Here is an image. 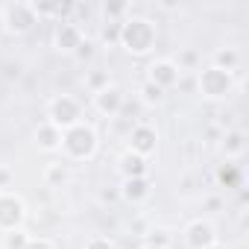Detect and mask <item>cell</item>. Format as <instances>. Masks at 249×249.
Listing matches in <instances>:
<instances>
[{"instance_id":"e0dca14e","label":"cell","mask_w":249,"mask_h":249,"mask_svg":"<svg viewBox=\"0 0 249 249\" xmlns=\"http://www.w3.org/2000/svg\"><path fill=\"white\" fill-rule=\"evenodd\" d=\"M226 150H229V153H240V150H243V135H240V132H231V135L226 138Z\"/></svg>"},{"instance_id":"83f0119b","label":"cell","mask_w":249,"mask_h":249,"mask_svg":"<svg viewBox=\"0 0 249 249\" xmlns=\"http://www.w3.org/2000/svg\"><path fill=\"white\" fill-rule=\"evenodd\" d=\"M208 249H223V246H208Z\"/></svg>"},{"instance_id":"484cf974","label":"cell","mask_w":249,"mask_h":249,"mask_svg":"<svg viewBox=\"0 0 249 249\" xmlns=\"http://www.w3.org/2000/svg\"><path fill=\"white\" fill-rule=\"evenodd\" d=\"M88 249H111V246H108L106 240H91V243H88Z\"/></svg>"},{"instance_id":"7a4b0ae2","label":"cell","mask_w":249,"mask_h":249,"mask_svg":"<svg viewBox=\"0 0 249 249\" xmlns=\"http://www.w3.org/2000/svg\"><path fill=\"white\" fill-rule=\"evenodd\" d=\"M94 147H97V138H94V132H91L88 126H71V129H68V135H65V150H68L71 156L85 159V156L94 153Z\"/></svg>"},{"instance_id":"d4e9b609","label":"cell","mask_w":249,"mask_h":249,"mask_svg":"<svg viewBox=\"0 0 249 249\" xmlns=\"http://www.w3.org/2000/svg\"><path fill=\"white\" fill-rule=\"evenodd\" d=\"M123 12V3H106V15H120Z\"/></svg>"},{"instance_id":"277c9868","label":"cell","mask_w":249,"mask_h":249,"mask_svg":"<svg viewBox=\"0 0 249 249\" xmlns=\"http://www.w3.org/2000/svg\"><path fill=\"white\" fill-rule=\"evenodd\" d=\"M76 117H79V106L71 97H59L53 103V123L56 126H73Z\"/></svg>"},{"instance_id":"4fadbf2b","label":"cell","mask_w":249,"mask_h":249,"mask_svg":"<svg viewBox=\"0 0 249 249\" xmlns=\"http://www.w3.org/2000/svg\"><path fill=\"white\" fill-rule=\"evenodd\" d=\"M217 179H220V185H226V188H237V185H240V170H237L234 164H223V167L217 170Z\"/></svg>"},{"instance_id":"9c48e42d","label":"cell","mask_w":249,"mask_h":249,"mask_svg":"<svg viewBox=\"0 0 249 249\" xmlns=\"http://www.w3.org/2000/svg\"><path fill=\"white\" fill-rule=\"evenodd\" d=\"M150 71H153V85H159V88L176 82V68H173L170 62H159V65H153Z\"/></svg>"},{"instance_id":"52a82bcc","label":"cell","mask_w":249,"mask_h":249,"mask_svg":"<svg viewBox=\"0 0 249 249\" xmlns=\"http://www.w3.org/2000/svg\"><path fill=\"white\" fill-rule=\"evenodd\" d=\"M6 21H9L12 30L24 33V30H30V24H33V9L24 6V3H15V6H9V12H6Z\"/></svg>"},{"instance_id":"ffe728a7","label":"cell","mask_w":249,"mask_h":249,"mask_svg":"<svg viewBox=\"0 0 249 249\" xmlns=\"http://www.w3.org/2000/svg\"><path fill=\"white\" fill-rule=\"evenodd\" d=\"M144 100H150V103L161 100V88H159V85H153V82H147V85H144Z\"/></svg>"},{"instance_id":"6da1fadb","label":"cell","mask_w":249,"mask_h":249,"mask_svg":"<svg viewBox=\"0 0 249 249\" xmlns=\"http://www.w3.org/2000/svg\"><path fill=\"white\" fill-rule=\"evenodd\" d=\"M153 38H156V33H153L150 21H144V18H132V21H126V24L120 27V41L126 44L129 50H135V53L150 50Z\"/></svg>"},{"instance_id":"44dd1931","label":"cell","mask_w":249,"mask_h":249,"mask_svg":"<svg viewBox=\"0 0 249 249\" xmlns=\"http://www.w3.org/2000/svg\"><path fill=\"white\" fill-rule=\"evenodd\" d=\"M47 179H50V182H65V179H68V173H65L62 167H50V173H47Z\"/></svg>"},{"instance_id":"ba28073f","label":"cell","mask_w":249,"mask_h":249,"mask_svg":"<svg viewBox=\"0 0 249 249\" xmlns=\"http://www.w3.org/2000/svg\"><path fill=\"white\" fill-rule=\"evenodd\" d=\"M120 103H123V94H120L117 88H103V91L97 94V108L106 111V114H114V111L120 108Z\"/></svg>"},{"instance_id":"f1b7e54d","label":"cell","mask_w":249,"mask_h":249,"mask_svg":"<svg viewBox=\"0 0 249 249\" xmlns=\"http://www.w3.org/2000/svg\"><path fill=\"white\" fill-rule=\"evenodd\" d=\"M144 249H159V246H144Z\"/></svg>"},{"instance_id":"5bb4252c","label":"cell","mask_w":249,"mask_h":249,"mask_svg":"<svg viewBox=\"0 0 249 249\" xmlns=\"http://www.w3.org/2000/svg\"><path fill=\"white\" fill-rule=\"evenodd\" d=\"M123 194H126V199H144L147 196V182L144 179H129Z\"/></svg>"},{"instance_id":"7c38bea8","label":"cell","mask_w":249,"mask_h":249,"mask_svg":"<svg viewBox=\"0 0 249 249\" xmlns=\"http://www.w3.org/2000/svg\"><path fill=\"white\" fill-rule=\"evenodd\" d=\"M123 170H126L132 179H144V170H147V164H144V159L141 156H123Z\"/></svg>"},{"instance_id":"cb8c5ba5","label":"cell","mask_w":249,"mask_h":249,"mask_svg":"<svg viewBox=\"0 0 249 249\" xmlns=\"http://www.w3.org/2000/svg\"><path fill=\"white\" fill-rule=\"evenodd\" d=\"M76 56H79V59H88V56H91V44H88V41H85V44L79 41V47H76Z\"/></svg>"},{"instance_id":"30bf717a","label":"cell","mask_w":249,"mask_h":249,"mask_svg":"<svg viewBox=\"0 0 249 249\" xmlns=\"http://www.w3.org/2000/svg\"><path fill=\"white\" fill-rule=\"evenodd\" d=\"M132 147H135L138 153H150V150H156V132H153L150 126H138V129L132 132Z\"/></svg>"},{"instance_id":"9a60e30c","label":"cell","mask_w":249,"mask_h":249,"mask_svg":"<svg viewBox=\"0 0 249 249\" xmlns=\"http://www.w3.org/2000/svg\"><path fill=\"white\" fill-rule=\"evenodd\" d=\"M38 144H41L44 150H53V147L59 144V135H56V129H53V126H41V129H38Z\"/></svg>"},{"instance_id":"5b68a950","label":"cell","mask_w":249,"mask_h":249,"mask_svg":"<svg viewBox=\"0 0 249 249\" xmlns=\"http://www.w3.org/2000/svg\"><path fill=\"white\" fill-rule=\"evenodd\" d=\"M24 220V205L15 196H0V226L15 229Z\"/></svg>"},{"instance_id":"603a6c76","label":"cell","mask_w":249,"mask_h":249,"mask_svg":"<svg viewBox=\"0 0 249 249\" xmlns=\"http://www.w3.org/2000/svg\"><path fill=\"white\" fill-rule=\"evenodd\" d=\"M24 249H53L47 240H27V246Z\"/></svg>"},{"instance_id":"d6986e66","label":"cell","mask_w":249,"mask_h":249,"mask_svg":"<svg viewBox=\"0 0 249 249\" xmlns=\"http://www.w3.org/2000/svg\"><path fill=\"white\" fill-rule=\"evenodd\" d=\"M117 38H120V24H108V27L103 30V41L111 44V41H117Z\"/></svg>"},{"instance_id":"4316f807","label":"cell","mask_w":249,"mask_h":249,"mask_svg":"<svg viewBox=\"0 0 249 249\" xmlns=\"http://www.w3.org/2000/svg\"><path fill=\"white\" fill-rule=\"evenodd\" d=\"M91 82H94V85H103V82H106V76H103V73H94V76H91Z\"/></svg>"},{"instance_id":"2e32d148","label":"cell","mask_w":249,"mask_h":249,"mask_svg":"<svg viewBox=\"0 0 249 249\" xmlns=\"http://www.w3.org/2000/svg\"><path fill=\"white\" fill-rule=\"evenodd\" d=\"M234 62H237V53H234V50H220V53H217V65H220V71H223V68L229 71Z\"/></svg>"},{"instance_id":"ac0fdd59","label":"cell","mask_w":249,"mask_h":249,"mask_svg":"<svg viewBox=\"0 0 249 249\" xmlns=\"http://www.w3.org/2000/svg\"><path fill=\"white\" fill-rule=\"evenodd\" d=\"M24 246H27V237H24L21 231L6 234V249H24Z\"/></svg>"},{"instance_id":"8fae6325","label":"cell","mask_w":249,"mask_h":249,"mask_svg":"<svg viewBox=\"0 0 249 249\" xmlns=\"http://www.w3.org/2000/svg\"><path fill=\"white\" fill-rule=\"evenodd\" d=\"M59 47H65V50L79 47V33H76V27H71V24H62V27H59Z\"/></svg>"},{"instance_id":"7402d4cb","label":"cell","mask_w":249,"mask_h":249,"mask_svg":"<svg viewBox=\"0 0 249 249\" xmlns=\"http://www.w3.org/2000/svg\"><path fill=\"white\" fill-rule=\"evenodd\" d=\"M167 240H170V237H167L164 231H156V234L150 237V246H159V249H161V246H167Z\"/></svg>"},{"instance_id":"8992f818","label":"cell","mask_w":249,"mask_h":249,"mask_svg":"<svg viewBox=\"0 0 249 249\" xmlns=\"http://www.w3.org/2000/svg\"><path fill=\"white\" fill-rule=\"evenodd\" d=\"M188 243H191L194 249H208V246H214V229H211L208 223H194V226L188 229Z\"/></svg>"},{"instance_id":"3957f363","label":"cell","mask_w":249,"mask_h":249,"mask_svg":"<svg viewBox=\"0 0 249 249\" xmlns=\"http://www.w3.org/2000/svg\"><path fill=\"white\" fill-rule=\"evenodd\" d=\"M229 88H231V76H229V71L211 68V71L202 73V91H205L208 97H223Z\"/></svg>"}]
</instances>
